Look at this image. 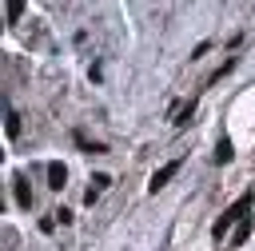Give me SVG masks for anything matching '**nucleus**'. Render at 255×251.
I'll return each mask as SVG.
<instances>
[{
	"label": "nucleus",
	"mask_w": 255,
	"mask_h": 251,
	"mask_svg": "<svg viewBox=\"0 0 255 251\" xmlns=\"http://www.w3.org/2000/svg\"><path fill=\"white\" fill-rule=\"evenodd\" d=\"M247 211H251V195L235 199V203H231V207H227V211H223V215L215 219V227H211V231H215V239H223L231 223H243V215H247Z\"/></svg>",
	"instance_id": "f257e3e1"
},
{
	"label": "nucleus",
	"mask_w": 255,
	"mask_h": 251,
	"mask_svg": "<svg viewBox=\"0 0 255 251\" xmlns=\"http://www.w3.org/2000/svg\"><path fill=\"white\" fill-rule=\"evenodd\" d=\"M191 112H195V104H187V108H179V116H175V124H179V127H183V124H187V120H191Z\"/></svg>",
	"instance_id": "423d86ee"
},
{
	"label": "nucleus",
	"mask_w": 255,
	"mask_h": 251,
	"mask_svg": "<svg viewBox=\"0 0 255 251\" xmlns=\"http://www.w3.org/2000/svg\"><path fill=\"white\" fill-rule=\"evenodd\" d=\"M247 235H251V219H243V223H239V231H235V243H243Z\"/></svg>",
	"instance_id": "0eeeda50"
},
{
	"label": "nucleus",
	"mask_w": 255,
	"mask_h": 251,
	"mask_svg": "<svg viewBox=\"0 0 255 251\" xmlns=\"http://www.w3.org/2000/svg\"><path fill=\"white\" fill-rule=\"evenodd\" d=\"M175 171H179V159H171V163H163V167H159V171L151 175V183H147V187H151V191H159V187H163V183H167V179H171Z\"/></svg>",
	"instance_id": "f03ea898"
},
{
	"label": "nucleus",
	"mask_w": 255,
	"mask_h": 251,
	"mask_svg": "<svg viewBox=\"0 0 255 251\" xmlns=\"http://www.w3.org/2000/svg\"><path fill=\"white\" fill-rule=\"evenodd\" d=\"M4 127H8V135H16V131H20V120H16V112H8V124H4Z\"/></svg>",
	"instance_id": "6e6552de"
},
{
	"label": "nucleus",
	"mask_w": 255,
	"mask_h": 251,
	"mask_svg": "<svg viewBox=\"0 0 255 251\" xmlns=\"http://www.w3.org/2000/svg\"><path fill=\"white\" fill-rule=\"evenodd\" d=\"M231 155H235L231 151V139H219L215 143V163H231Z\"/></svg>",
	"instance_id": "39448f33"
},
{
	"label": "nucleus",
	"mask_w": 255,
	"mask_h": 251,
	"mask_svg": "<svg viewBox=\"0 0 255 251\" xmlns=\"http://www.w3.org/2000/svg\"><path fill=\"white\" fill-rule=\"evenodd\" d=\"M48 179H52V187L60 191V187H64V179H68V167H64V163H48Z\"/></svg>",
	"instance_id": "7ed1b4c3"
},
{
	"label": "nucleus",
	"mask_w": 255,
	"mask_h": 251,
	"mask_svg": "<svg viewBox=\"0 0 255 251\" xmlns=\"http://www.w3.org/2000/svg\"><path fill=\"white\" fill-rule=\"evenodd\" d=\"M12 183H16V203H20V207H28V203H32V191H28V179H24V175H16Z\"/></svg>",
	"instance_id": "20e7f679"
}]
</instances>
